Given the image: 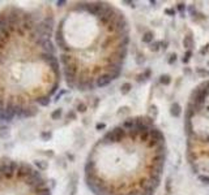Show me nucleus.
<instances>
[{"label":"nucleus","mask_w":209,"mask_h":195,"mask_svg":"<svg viewBox=\"0 0 209 195\" xmlns=\"http://www.w3.org/2000/svg\"><path fill=\"white\" fill-rule=\"evenodd\" d=\"M187 10H188V13H190V16H192V17H195V16L197 14V10H196L195 5H187Z\"/></svg>","instance_id":"nucleus-19"},{"label":"nucleus","mask_w":209,"mask_h":195,"mask_svg":"<svg viewBox=\"0 0 209 195\" xmlns=\"http://www.w3.org/2000/svg\"><path fill=\"white\" fill-rule=\"evenodd\" d=\"M161 46H162V42H153V43L149 44V48H150V51L156 52L161 48Z\"/></svg>","instance_id":"nucleus-14"},{"label":"nucleus","mask_w":209,"mask_h":195,"mask_svg":"<svg viewBox=\"0 0 209 195\" xmlns=\"http://www.w3.org/2000/svg\"><path fill=\"white\" fill-rule=\"evenodd\" d=\"M55 40L68 87L90 91L109 86L122 74L129 23L110 3H76L60 20Z\"/></svg>","instance_id":"nucleus-1"},{"label":"nucleus","mask_w":209,"mask_h":195,"mask_svg":"<svg viewBox=\"0 0 209 195\" xmlns=\"http://www.w3.org/2000/svg\"><path fill=\"white\" fill-rule=\"evenodd\" d=\"M192 55H193L192 49H188V51H185V53H184V57H183V59H182V61L184 62V64H187V62L191 60V57H192Z\"/></svg>","instance_id":"nucleus-17"},{"label":"nucleus","mask_w":209,"mask_h":195,"mask_svg":"<svg viewBox=\"0 0 209 195\" xmlns=\"http://www.w3.org/2000/svg\"><path fill=\"white\" fill-rule=\"evenodd\" d=\"M176 9H178V12H179L180 14H184L185 9H187V5H185V3H178Z\"/></svg>","instance_id":"nucleus-18"},{"label":"nucleus","mask_w":209,"mask_h":195,"mask_svg":"<svg viewBox=\"0 0 209 195\" xmlns=\"http://www.w3.org/2000/svg\"><path fill=\"white\" fill-rule=\"evenodd\" d=\"M165 13H166V14H170V16H174L175 14V10L174 9H170V8H166V9H165Z\"/></svg>","instance_id":"nucleus-24"},{"label":"nucleus","mask_w":209,"mask_h":195,"mask_svg":"<svg viewBox=\"0 0 209 195\" xmlns=\"http://www.w3.org/2000/svg\"><path fill=\"white\" fill-rule=\"evenodd\" d=\"M63 116V109L62 108H57L55 111H52L51 113V118L52 120H60V117Z\"/></svg>","instance_id":"nucleus-13"},{"label":"nucleus","mask_w":209,"mask_h":195,"mask_svg":"<svg viewBox=\"0 0 209 195\" xmlns=\"http://www.w3.org/2000/svg\"><path fill=\"white\" fill-rule=\"evenodd\" d=\"M77 111H78V112H85V111H86V105H85L84 103H80V104L77 105Z\"/></svg>","instance_id":"nucleus-20"},{"label":"nucleus","mask_w":209,"mask_h":195,"mask_svg":"<svg viewBox=\"0 0 209 195\" xmlns=\"http://www.w3.org/2000/svg\"><path fill=\"white\" fill-rule=\"evenodd\" d=\"M34 166H35L39 172H44L48 169V163H47L46 160H34Z\"/></svg>","instance_id":"nucleus-7"},{"label":"nucleus","mask_w":209,"mask_h":195,"mask_svg":"<svg viewBox=\"0 0 209 195\" xmlns=\"http://www.w3.org/2000/svg\"><path fill=\"white\" fill-rule=\"evenodd\" d=\"M57 5H59V7H62V5H64V4H67V1H57L56 3Z\"/></svg>","instance_id":"nucleus-26"},{"label":"nucleus","mask_w":209,"mask_h":195,"mask_svg":"<svg viewBox=\"0 0 209 195\" xmlns=\"http://www.w3.org/2000/svg\"><path fill=\"white\" fill-rule=\"evenodd\" d=\"M184 73H187V74H188V73H192V70H190V69H188V66H187L184 69Z\"/></svg>","instance_id":"nucleus-27"},{"label":"nucleus","mask_w":209,"mask_h":195,"mask_svg":"<svg viewBox=\"0 0 209 195\" xmlns=\"http://www.w3.org/2000/svg\"><path fill=\"white\" fill-rule=\"evenodd\" d=\"M208 49H209V43H208V44H205V46L203 47V49H200V55H205Z\"/></svg>","instance_id":"nucleus-22"},{"label":"nucleus","mask_w":209,"mask_h":195,"mask_svg":"<svg viewBox=\"0 0 209 195\" xmlns=\"http://www.w3.org/2000/svg\"><path fill=\"white\" fill-rule=\"evenodd\" d=\"M67 118H71V120L73 118V120H75L76 118V113L73 111H69V112H68V114H67Z\"/></svg>","instance_id":"nucleus-23"},{"label":"nucleus","mask_w":209,"mask_h":195,"mask_svg":"<svg viewBox=\"0 0 209 195\" xmlns=\"http://www.w3.org/2000/svg\"><path fill=\"white\" fill-rule=\"evenodd\" d=\"M131 88H132V85H131L129 82H124L122 86H120V92H122L123 95H127V94L131 91Z\"/></svg>","instance_id":"nucleus-10"},{"label":"nucleus","mask_w":209,"mask_h":195,"mask_svg":"<svg viewBox=\"0 0 209 195\" xmlns=\"http://www.w3.org/2000/svg\"><path fill=\"white\" fill-rule=\"evenodd\" d=\"M187 160L197 177H209V79L199 83L184 112Z\"/></svg>","instance_id":"nucleus-3"},{"label":"nucleus","mask_w":209,"mask_h":195,"mask_svg":"<svg viewBox=\"0 0 209 195\" xmlns=\"http://www.w3.org/2000/svg\"><path fill=\"white\" fill-rule=\"evenodd\" d=\"M170 114H171L174 118H179L180 114H182V105H180L179 103H176V101H174V103L170 105Z\"/></svg>","instance_id":"nucleus-5"},{"label":"nucleus","mask_w":209,"mask_h":195,"mask_svg":"<svg viewBox=\"0 0 209 195\" xmlns=\"http://www.w3.org/2000/svg\"><path fill=\"white\" fill-rule=\"evenodd\" d=\"M196 73H197L201 78H206V79H209V70L205 69V68H197V69H196Z\"/></svg>","instance_id":"nucleus-11"},{"label":"nucleus","mask_w":209,"mask_h":195,"mask_svg":"<svg viewBox=\"0 0 209 195\" xmlns=\"http://www.w3.org/2000/svg\"><path fill=\"white\" fill-rule=\"evenodd\" d=\"M10 137V130L7 124L0 121V139H8Z\"/></svg>","instance_id":"nucleus-6"},{"label":"nucleus","mask_w":209,"mask_h":195,"mask_svg":"<svg viewBox=\"0 0 209 195\" xmlns=\"http://www.w3.org/2000/svg\"><path fill=\"white\" fill-rule=\"evenodd\" d=\"M166 156V138L153 117H129L91 147L84 179L93 195H154Z\"/></svg>","instance_id":"nucleus-2"},{"label":"nucleus","mask_w":209,"mask_h":195,"mask_svg":"<svg viewBox=\"0 0 209 195\" xmlns=\"http://www.w3.org/2000/svg\"><path fill=\"white\" fill-rule=\"evenodd\" d=\"M105 127H106V125H105V124H98V125L96 126V129L99 130V129H105Z\"/></svg>","instance_id":"nucleus-25"},{"label":"nucleus","mask_w":209,"mask_h":195,"mask_svg":"<svg viewBox=\"0 0 209 195\" xmlns=\"http://www.w3.org/2000/svg\"><path fill=\"white\" fill-rule=\"evenodd\" d=\"M150 74H152V70H150V69H146L145 72L143 73V74L137 75V81H140V82H144V81H146L149 77H150Z\"/></svg>","instance_id":"nucleus-12"},{"label":"nucleus","mask_w":209,"mask_h":195,"mask_svg":"<svg viewBox=\"0 0 209 195\" xmlns=\"http://www.w3.org/2000/svg\"><path fill=\"white\" fill-rule=\"evenodd\" d=\"M158 82H159V85H162V86H169L170 83H171V77H170L169 74H162L161 77H159Z\"/></svg>","instance_id":"nucleus-9"},{"label":"nucleus","mask_w":209,"mask_h":195,"mask_svg":"<svg viewBox=\"0 0 209 195\" xmlns=\"http://www.w3.org/2000/svg\"><path fill=\"white\" fill-rule=\"evenodd\" d=\"M208 66H209V61H208Z\"/></svg>","instance_id":"nucleus-28"},{"label":"nucleus","mask_w":209,"mask_h":195,"mask_svg":"<svg viewBox=\"0 0 209 195\" xmlns=\"http://www.w3.org/2000/svg\"><path fill=\"white\" fill-rule=\"evenodd\" d=\"M51 137H52V133L50 131V130H44V131L41 133L42 140H50V139H51Z\"/></svg>","instance_id":"nucleus-16"},{"label":"nucleus","mask_w":209,"mask_h":195,"mask_svg":"<svg viewBox=\"0 0 209 195\" xmlns=\"http://www.w3.org/2000/svg\"><path fill=\"white\" fill-rule=\"evenodd\" d=\"M178 60V56H176V53L175 52H171V53H169L167 55V62H169L170 65H172L175 61Z\"/></svg>","instance_id":"nucleus-15"},{"label":"nucleus","mask_w":209,"mask_h":195,"mask_svg":"<svg viewBox=\"0 0 209 195\" xmlns=\"http://www.w3.org/2000/svg\"><path fill=\"white\" fill-rule=\"evenodd\" d=\"M143 42L144 43H146V44L153 43L154 42V34L152 33V31H146V33L144 34V36H143Z\"/></svg>","instance_id":"nucleus-8"},{"label":"nucleus","mask_w":209,"mask_h":195,"mask_svg":"<svg viewBox=\"0 0 209 195\" xmlns=\"http://www.w3.org/2000/svg\"><path fill=\"white\" fill-rule=\"evenodd\" d=\"M183 47H184L185 49H192L193 47H195V39H193V35L192 33H188L187 35L183 38Z\"/></svg>","instance_id":"nucleus-4"},{"label":"nucleus","mask_w":209,"mask_h":195,"mask_svg":"<svg viewBox=\"0 0 209 195\" xmlns=\"http://www.w3.org/2000/svg\"><path fill=\"white\" fill-rule=\"evenodd\" d=\"M150 112H153V118H156V116H157V108H156V105H150L149 113H150Z\"/></svg>","instance_id":"nucleus-21"}]
</instances>
